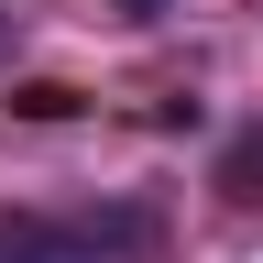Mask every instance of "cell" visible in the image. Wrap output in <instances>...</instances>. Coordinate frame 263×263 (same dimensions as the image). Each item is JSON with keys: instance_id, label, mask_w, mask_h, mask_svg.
Here are the masks:
<instances>
[{"instance_id": "obj_1", "label": "cell", "mask_w": 263, "mask_h": 263, "mask_svg": "<svg viewBox=\"0 0 263 263\" xmlns=\"http://www.w3.org/2000/svg\"><path fill=\"white\" fill-rule=\"evenodd\" d=\"M219 197H241V209L263 197V121H252V132H230V154H219Z\"/></svg>"}, {"instance_id": "obj_2", "label": "cell", "mask_w": 263, "mask_h": 263, "mask_svg": "<svg viewBox=\"0 0 263 263\" xmlns=\"http://www.w3.org/2000/svg\"><path fill=\"white\" fill-rule=\"evenodd\" d=\"M121 11H143V22H154V11H176V0H121Z\"/></svg>"}, {"instance_id": "obj_3", "label": "cell", "mask_w": 263, "mask_h": 263, "mask_svg": "<svg viewBox=\"0 0 263 263\" xmlns=\"http://www.w3.org/2000/svg\"><path fill=\"white\" fill-rule=\"evenodd\" d=\"M0 44H11V11H0Z\"/></svg>"}]
</instances>
